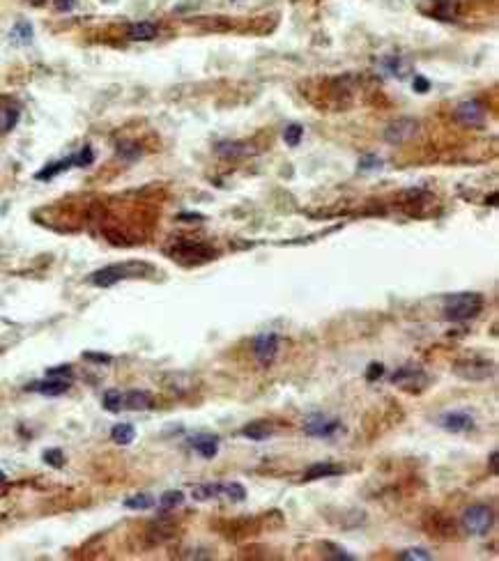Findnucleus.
<instances>
[{"instance_id": "1", "label": "nucleus", "mask_w": 499, "mask_h": 561, "mask_svg": "<svg viewBox=\"0 0 499 561\" xmlns=\"http://www.w3.org/2000/svg\"><path fill=\"white\" fill-rule=\"evenodd\" d=\"M483 310V297L479 293H458L444 299L442 313L451 322H465L476 318Z\"/></svg>"}, {"instance_id": "2", "label": "nucleus", "mask_w": 499, "mask_h": 561, "mask_svg": "<svg viewBox=\"0 0 499 561\" xmlns=\"http://www.w3.org/2000/svg\"><path fill=\"white\" fill-rule=\"evenodd\" d=\"M138 272H150L148 265L141 263H122V265H109L97 269L95 274H90V283L97 288H111L120 283V280L129 278V276H138Z\"/></svg>"}, {"instance_id": "3", "label": "nucleus", "mask_w": 499, "mask_h": 561, "mask_svg": "<svg viewBox=\"0 0 499 561\" xmlns=\"http://www.w3.org/2000/svg\"><path fill=\"white\" fill-rule=\"evenodd\" d=\"M495 525V513L485 504H472L463 513V527L474 536H485Z\"/></svg>"}, {"instance_id": "4", "label": "nucleus", "mask_w": 499, "mask_h": 561, "mask_svg": "<svg viewBox=\"0 0 499 561\" xmlns=\"http://www.w3.org/2000/svg\"><path fill=\"white\" fill-rule=\"evenodd\" d=\"M453 373L467 382H483L495 375V363L485 359H465L455 363Z\"/></svg>"}, {"instance_id": "5", "label": "nucleus", "mask_w": 499, "mask_h": 561, "mask_svg": "<svg viewBox=\"0 0 499 561\" xmlns=\"http://www.w3.org/2000/svg\"><path fill=\"white\" fill-rule=\"evenodd\" d=\"M417 131H419V122L414 118H398L384 129V141L391 145H403L417 136Z\"/></svg>"}, {"instance_id": "6", "label": "nucleus", "mask_w": 499, "mask_h": 561, "mask_svg": "<svg viewBox=\"0 0 499 561\" xmlns=\"http://www.w3.org/2000/svg\"><path fill=\"white\" fill-rule=\"evenodd\" d=\"M419 9L438 21H455L460 14V3L458 0H423Z\"/></svg>"}, {"instance_id": "7", "label": "nucleus", "mask_w": 499, "mask_h": 561, "mask_svg": "<svg viewBox=\"0 0 499 561\" xmlns=\"http://www.w3.org/2000/svg\"><path fill=\"white\" fill-rule=\"evenodd\" d=\"M341 430L338 419H329L325 414H311L304 421V433L308 438H331Z\"/></svg>"}, {"instance_id": "8", "label": "nucleus", "mask_w": 499, "mask_h": 561, "mask_svg": "<svg viewBox=\"0 0 499 561\" xmlns=\"http://www.w3.org/2000/svg\"><path fill=\"white\" fill-rule=\"evenodd\" d=\"M453 116L460 124H465V127H479V124H483V120H485V108H483L481 101L467 99V101H460L458 106H455Z\"/></svg>"}, {"instance_id": "9", "label": "nucleus", "mask_w": 499, "mask_h": 561, "mask_svg": "<svg viewBox=\"0 0 499 561\" xmlns=\"http://www.w3.org/2000/svg\"><path fill=\"white\" fill-rule=\"evenodd\" d=\"M171 253L175 261H180V263H201V261H210V258L216 256L214 248L205 246V244H178Z\"/></svg>"}, {"instance_id": "10", "label": "nucleus", "mask_w": 499, "mask_h": 561, "mask_svg": "<svg viewBox=\"0 0 499 561\" xmlns=\"http://www.w3.org/2000/svg\"><path fill=\"white\" fill-rule=\"evenodd\" d=\"M253 352H256V359H258L260 366H269V363L274 361L276 352H278V338H276V334H260V336L256 338Z\"/></svg>"}, {"instance_id": "11", "label": "nucleus", "mask_w": 499, "mask_h": 561, "mask_svg": "<svg viewBox=\"0 0 499 561\" xmlns=\"http://www.w3.org/2000/svg\"><path fill=\"white\" fill-rule=\"evenodd\" d=\"M26 391L30 393H41V396H62V393L69 391V380L62 378H46L39 382H30Z\"/></svg>"}, {"instance_id": "12", "label": "nucleus", "mask_w": 499, "mask_h": 561, "mask_svg": "<svg viewBox=\"0 0 499 561\" xmlns=\"http://www.w3.org/2000/svg\"><path fill=\"white\" fill-rule=\"evenodd\" d=\"M438 423L446 433H465L474 425V419L470 412H446L438 419Z\"/></svg>"}, {"instance_id": "13", "label": "nucleus", "mask_w": 499, "mask_h": 561, "mask_svg": "<svg viewBox=\"0 0 499 561\" xmlns=\"http://www.w3.org/2000/svg\"><path fill=\"white\" fill-rule=\"evenodd\" d=\"M191 444V449L203 455V458H214L216 453H219V438L216 435H210V433H201V435H196V438L189 440Z\"/></svg>"}, {"instance_id": "14", "label": "nucleus", "mask_w": 499, "mask_h": 561, "mask_svg": "<svg viewBox=\"0 0 499 561\" xmlns=\"http://www.w3.org/2000/svg\"><path fill=\"white\" fill-rule=\"evenodd\" d=\"M21 118V111L14 101L9 99H0V133H7L16 127V122Z\"/></svg>"}, {"instance_id": "15", "label": "nucleus", "mask_w": 499, "mask_h": 561, "mask_svg": "<svg viewBox=\"0 0 499 561\" xmlns=\"http://www.w3.org/2000/svg\"><path fill=\"white\" fill-rule=\"evenodd\" d=\"M159 35V28L152 24V21H136L127 28V37L131 41H150Z\"/></svg>"}, {"instance_id": "16", "label": "nucleus", "mask_w": 499, "mask_h": 561, "mask_svg": "<svg viewBox=\"0 0 499 561\" xmlns=\"http://www.w3.org/2000/svg\"><path fill=\"white\" fill-rule=\"evenodd\" d=\"M71 166H76L74 154H71V157H67V159H60V161H54V163L44 166V168L35 173V180H39V182H49V180H54L56 175H60V173L69 171Z\"/></svg>"}, {"instance_id": "17", "label": "nucleus", "mask_w": 499, "mask_h": 561, "mask_svg": "<svg viewBox=\"0 0 499 561\" xmlns=\"http://www.w3.org/2000/svg\"><path fill=\"white\" fill-rule=\"evenodd\" d=\"M343 470L338 465L331 463H316L311 465L308 470L304 472V481H318V479H329V476H338Z\"/></svg>"}, {"instance_id": "18", "label": "nucleus", "mask_w": 499, "mask_h": 561, "mask_svg": "<svg viewBox=\"0 0 499 561\" xmlns=\"http://www.w3.org/2000/svg\"><path fill=\"white\" fill-rule=\"evenodd\" d=\"M9 37H12V41H14V44H19V46L30 44L33 37H35L33 24H30V21H16V24L12 26V30H9Z\"/></svg>"}, {"instance_id": "19", "label": "nucleus", "mask_w": 499, "mask_h": 561, "mask_svg": "<svg viewBox=\"0 0 499 561\" xmlns=\"http://www.w3.org/2000/svg\"><path fill=\"white\" fill-rule=\"evenodd\" d=\"M414 380H425L419 366H403L391 375V382L398 384V387H412Z\"/></svg>"}, {"instance_id": "20", "label": "nucleus", "mask_w": 499, "mask_h": 561, "mask_svg": "<svg viewBox=\"0 0 499 561\" xmlns=\"http://www.w3.org/2000/svg\"><path fill=\"white\" fill-rule=\"evenodd\" d=\"M152 405V396L148 391H129L124 393V408L127 410H133V412H141V410H148Z\"/></svg>"}, {"instance_id": "21", "label": "nucleus", "mask_w": 499, "mask_h": 561, "mask_svg": "<svg viewBox=\"0 0 499 561\" xmlns=\"http://www.w3.org/2000/svg\"><path fill=\"white\" fill-rule=\"evenodd\" d=\"M242 435L246 440H251V442H263V440L269 438V435H272V425H269L267 421H253V423L244 425Z\"/></svg>"}, {"instance_id": "22", "label": "nucleus", "mask_w": 499, "mask_h": 561, "mask_svg": "<svg viewBox=\"0 0 499 561\" xmlns=\"http://www.w3.org/2000/svg\"><path fill=\"white\" fill-rule=\"evenodd\" d=\"M214 152L219 154L221 159H237V157H242V154H246V148H244V143H237V141H221V143H216Z\"/></svg>"}, {"instance_id": "23", "label": "nucleus", "mask_w": 499, "mask_h": 561, "mask_svg": "<svg viewBox=\"0 0 499 561\" xmlns=\"http://www.w3.org/2000/svg\"><path fill=\"white\" fill-rule=\"evenodd\" d=\"M133 438H136V428H133L131 423H118V425H113V430H111V440L120 444V446H127L133 442Z\"/></svg>"}, {"instance_id": "24", "label": "nucleus", "mask_w": 499, "mask_h": 561, "mask_svg": "<svg viewBox=\"0 0 499 561\" xmlns=\"http://www.w3.org/2000/svg\"><path fill=\"white\" fill-rule=\"evenodd\" d=\"M221 495V485L219 483H205V485H196L191 490V497L196 502H207L214 500V497Z\"/></svg>"}, {"instance_id": "25", "label": "nucleus", "mask_w": 499, "mask_h": 561, "mask_svg": "<svg viewBox=\"0 0 499 561\" xmlns=\"http://www.w3.org/2000/svg\"><path fill=\"white\" fill-rule=\"evenodd\" d=\"M104 410L106 412H120L124 410V393L118 391V389H109L106 393H104Z\"/></svg>"}, {"instance_id": "26", "label": "nucleus", "mask_w": 499, "mask_h": 561, "mask_svg": "<svg viewBox=\"0 0 499 561\" xmlns=\"http://www.w3.org/2000/svg\"><path fill=\"white\" fill-rule=\"evenodd\" d=\"M173 532H175L173 525L159 520V522H154V525H152V529H150V538H152V543H163V541H168V538L173 536Z\"/></svg>"}, {"instance_id": "27", "label": "nucleus", "mask_w": 499, "mask_h": 561, "mask_svg": "<svg viewBox=\"0 0 499 561\" xmlns=\"http://www.w3.org/2000/svg\"><path fill=\"white\" fill-rule=\"evenodd\" d=\"M124 506L131 508V511H148L154 506V497L150 495H133L129 500H124Z\"/></svg>"}, {"instance_id": "28", "label": "nucleus", "mask_w": 499, "mask_h": 561, "mask_svg": "<svg viewBox=\"0 0 499 561\" xmlns=\"http://www.w3.org/2000/svg\"><path fill=\"white\" fill-rule=\"evenodd\" d=\"M301 136H304V127H301V124H288L283 129V141L290 148H297L301 143Z\"/></svg>"}, {"instance_id": "29", "label": "nucleus", "mask_w": 499, "mask_h": 561, "mask_svg": "<svg viewBox=\"0 0 499 561\" xmlns=\"http://www.w3.org/2000/svg\"><path fill=\"white\" fill-rule=\"evenodd\" d=\"M182 502H184V495L180 490H168V492H163L159 497V506L166 508V511H171V508L180 506Z\"/></svg>"}, {"instance_id": "30", "label": "nucleus", "mask_w": 499, "mask_h": 561, "mask_svg": "<svg viewBox=\"0 0 499 561\" xmlns=\"http://www.w3.org/2000/svg\"><path fill=\"white\" fill-rule=\"evenodd\" d=\"M221 495H226L228 500H233V502H244L246 500V490H244V485H240V483L221 485Z\"/></svg>"}, {"instance_id": "31", "label": "nucleus", "mask_w": 499, "mask_h": 561, "mask_svg": "<svg viewBox=\"0 0 499 561\" xmlns=\"http://www.w3.org/2000/svg\"><path fill=\"white\" fill-rule=\"evenodd\" d=\"M398 559L400 561H428V559H433V555L425 552V550H421V547H410V550L398 552Z\"/></svg>"}, {"instance_id": "32", "label": "nucleus", "mask_w": 499, "mask_h": 561, "mask_svg": "<svg viewBox=\"0 0 499 561\" xmlns=\"http://www.w3.org/2000/svg\"><path fill=\"white\" fill-rule=\"evenodd\" d=\"M41 458H44V463H46V465L56 467V470H60V467L65 465V455H62V451H60V449H46V451H44V455H41Z\"/></svg>"}, {"instance_id": "33", "label": "nucleus", "mask_w": 499, "mask_h": 561, "mask_svg": "<svg viewBox=\"0 0 499 561\" xmlns=\"http://www.w3.org/2000/svg\"><path fill=\"white\" fill-rule=\"evenodd\" d=\"M118 154L122 159H138L141 157V148L136 143H120L118 145Z\"/></svg>"}, {"instance_id": "34", "label": "nucleus", "mask_w": 499, "mask_h": 561, "mask_svg": "<svg viewBox=\"0 0 499 561\" xmlns=\"http://www.w3.org/2000/svg\"><path fill=\"white\" fill-rule=\"evenodd\" d=\"M322 547L331 550V552H325V557H331V559H343V561H352V559H355L352 555H348L346 550L338 547V545H334V543H322Z\"/></svg>"}, {"instance_id": "35", "label": "nucleus", "mask_w": 499, "mask_h": 561, "mask_svg": "<svg viewBox=\"0 0 499 561\" xmlns=\"http://www.w3.org/2000/svg\"><path fill=\"white\" fill-rule=\"evenodd\" d=\"M74 159H76V166H81V168H83V166H90L92 161H95V152H92V148H88V145H86L81 152L74 154Z\"/></svg>"}, {"instance_id": "36", "label": "nucleus", "mask_w": 499, "mask_h": 561, "mask_svg": "<svg viewBox=\"0 0 499 561\" xmlns=\"http://www.w3.org/2000/svg\"><path fill=\"white\" fill-rule=\"evenodd\" d=\"M380 166H382V159L375 157V154H368V157H363V159L359 161V168H361V171H375V168H380Z\"/></svg>"}, {"instance_id": "37", "label": "nucleus", "mask_w": 499, "mask_h": 561, "mask_svg": "<svg viewBox=\"0 0 499 561\" xmlns=\"http://www.w3.org/2000/svg\"><path fill=\"white\" fill-rule=\"evenodd\" d=\"M384 375V366L380 361H373L371 366H368V370H366V380L368 382H375V380H380Z\"/></svg>"}, {"instance_id": "38", "label": "nucleus", "mask_w": 499, "mask_h": 561, "mask_svg": "<svg viewBox=\"0 0 499 561\" xmlns=\"http://www.w3.org/2000/svg\"><path fill=\"white\" fill-rule=\"evenodd\" d=\"M46 378H62V380H71V366H56L46 370Z\"/></svg>"}, {"instance_id": "39", "label": "nucleus", "mask_w": 499, "mask_h": 561, "mask_svg": "<svg viewBox=\"0 0 499 561\" xmlns=\"http://www.w3.org/2000/svg\"><path fill=\"white\" fill-rule=\"evenodd\" d=\"M412 86H414V92H421V95H423V92L430 90V81L417 74V76H414V81H412Z\"/></svg>"}, {"instance_id": "40", "label": "nucleus", "mask_w": 499, "mask_h": 561, "mask_svg": "<svg viewBox=\"0 0 499 561\" xmlns=\"http://www.w3.org/2000/svg\"><path fill=\"white\" fill-rule=\"evenodd\" d=\"M83 359H88V361H97V363H111V361H113L109 355H97V352H86V355H83Z\"/></svg>"}, {"instance_id": "41", "label": "nucleus", "mask_w": 499, "mask_h": 561, "mask_svg": "<svg viewBox=\"0 0 499 561\" xmlns=\"http://www.w3.org/2000/svg\"><path fill=\"white\" fill-rule=\"evenodd\" d=\"M56 9L58 12H71V9H74V5H76V0H56Z\"/></svg>"}, {"instance_id": "42", "label": "nucleus", "mask_w": 499, "mask_h": 561, "mask_svg": "<svg viewBox=\"0 0 499 561\" xmlns=\"http://www.w3.org/2000/svg\"><path fill=\"white\" fill-rule=\"evenodd\" d=\"M180 219H182V221H186V219H189V221H191V219H193V221H203V216H201V214H180Z\"/></svg>"}, {"instance_id": "43", "label": "nucleus", "mask_w": 499, "mask_h": 561, "mask_svg": "<svg viewBox=\"0 0 499 561\" xmlns=\"http://www.w3.org/2000/svg\"><path fill=\"white\" fill-rule=\"evenodd\" d=\"M490 470H493V474H497V451L490 453Z\"/></svg>"}, {"instance_id": "44", "label": "nucleus", "mask_w": 499, "mask_h": 561, "mask_svg": "<svg viewBox=\"0 0 499 561\" xmlns=\"http://www.w3.org/2000/svg\"><path fill=\"white\" fill-rule=\"evenodd\" d=\"M5 479H7V476H5V472H3V470H0V483H3Z\"/></svg>"}]
</instances>
